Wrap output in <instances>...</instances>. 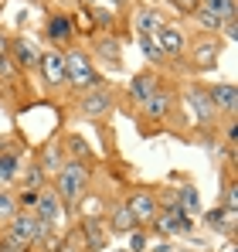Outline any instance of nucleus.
<instances>
[{"mask_svg": "<svg viewBox=\"0 0 238 252\" xmlns=\"http://www.w3.org/2000/svg\"><path fill=\"white\" fill-rule=\"evenodd\" d=\"M89 164L79 160H65V167L55 174V194L61 198V208L68 215H79L82 201H85V191H89Z\"/></svg>", "mask_w": 238, "mask_h": 252, "instance_id": "f257e3e1", "label": "nucleus"}, {"mask_svg": "<svg viewBox=\"0 0 238 252\" xmlns=\"http://www.w3.org/2000/svg\"><path fill=\"white\" fill-rule=\"evenodd\" d=\"M65 85L82 89V92L102 85L99 72H95V65H92V58H89L82 48H68V51H65Z\"/></svg>", "mask_w": 238, "mask_h": 252, "instance_id": "f03ea898", "label": "nucleus"}, {"mask_svg": "<svg viewBox=\"0 0 238 252\" xmlns=\"http://www.w3.org/2000/svg\"><path fill=\"white\" fill-rule=\"evenodd\" d=\"M187 106H191V113H194V126L198 129H218V109H214V102H211V95H208V85H187Z\"/></svg>", "mask_w": 238, "mask_h": 252, "instance_id": "7ed1b4c3", "label": "nucleus"}, {"mask_svg": "<svg viewBox=\"0 0 238 252\" xmlns=\"http://www.w3.org/2000/svg\"><path fill=\"white\" fill-rule=\"evenodd\" d=\"M113 106H116L113 89L109 85H95V89H89L79 99V116L82 120H102V116L113 113Z\"/></svg>", "mask_w": 238, "mask_h": 252, "instance_id": "20e7f679", "label": "nucleus"}, {"mask_svg": "<svg viewBox=\"0 0 238 252\" xmlns=\"http://www.w3.org/2000/svg\"><path fill=\"white\" fill-rule=\"evenodd\" d=\"M126 208L133 211V218H136V225L143 228V225H150L153 221V215H157V191H150V188H133L129 194H126Z\"/></svg>", "mask_w": 238, "mask_h": 252, "instance_id": "39448f33", "label": "nucleus"}, {"mask_svg": "<svg viewBox=\"0 0 238 252\" xmlns=\"http://www.w3.org/2000/svg\"><path fill=\"white\" fill-rule=\"evenodd\" d=\"M218 55H221V41L218 34H204L191 44V68L194 72H211L218 65Z\"/></svg>", "mask_w": 238, "mask_h": 252, "instance_id": "423d86ee", "label": "nucleus"}, {"mask_svg": "<svg viewBox=\"0 0 238 252\" xmlns=\"http://www.w3.org/2000/svg\"><path fill=\"white\" fill-rule=\"evenodd\" d=\"M150 225L157 228L160 235H187V232L194 228V218L184 215L180 208H174V211H157Z\"/></svg>", "mask_w": 238, "mask_h": 252, "instance_id": "0eeeda50", "label": "nucleus"}, {"mask_svg": "<svg viewBox=\"0 0 238 252\" xmlns=\"http://www.w3.org/2000/svg\"><path fill=\"white\" fill-rule=\"evenodd\" d=\"M75 232L82 235V246H85L89 252H102L106 246H109V235H113V232L106 228L102 218H82Z\"/></svg>", "mask_w": 238, "mask_h": 252, "instance_id": "6e6552de", "label": "nucleus"}, {"mask_svg": "<svg viewBox=\"0 0 238 252\" xmlns=\"http://www.w3.org/2000/svg\"><path fill=\"white\" fill-rule=\"evenodd\" d=\"M38 72H41V79H44V85L48 89H61L65 85V55L61 51H44L38 58Z\"/></svg>", "mask_w": 238, "mask_h": 252, "instance_id": "1a4fd4ad", "label": "nucleus"}, {"mask_svg": "<svg viewBox=\"0 0 238 252\" xmlns=\"http://www.w3.org/2000/svg\"><path fill=\"white\" fill-rule=\"evenodd\" d=\"M170 109H174V89H170V85H160L157 92L143 102V116H147L150 123H163V120L170 116Z\"/></svg>", "mask_w": 238, "mask_h": 252, "instance_id": "9d476101", "label": "nucleus"}, {"mask_svg": "<svg viewBox=\"0 0 238 252\" xmlns=\"http://www.w3.org/2000/svg\"><path fill=\"white\" fill-rule=\"evenodd\" d=\"M208 95L218 109V116H228V120H238V89L232 82H221V85H208Z\"/></svg>", "mask_w": 238, "mask_h": 252, "instance_id": "9b49d317", "label": "nucleus"}, {"mask_svg": "<svg viewBox=\"0 0 238 252\" xmlns=\"http://www.w3.org/2000/svg\"><path fill=\"white\" fill-rule=\"evenodd\" d=\"M44 38L51 44H68L75 38V21L68 17V14H61V10H55V14H48V24H44Z\"/></svg>", "mask_w": 238, "mask_h": 252, "instance_id": "f8f14e48", "label": "nucleus"}, {"mask_svg": "<svg viewBox=\"0 0 238 252\" xmlns=\"http://www.w3.org/2000/svg\"><path fill=\"white\" fill-rule=\"evenodd\" d=\"M160 85H163V82H160V75L153 72V68H147V72H136V75L129 79V89H126V92H129V99H133L136 106H143Z\"/></svg>", "mask_w": 238, "mask_h": 252, "instance_id": "ddd939ff", "label": "nucleus"}, {"mask_svg": "<svg viewBox=\"0 0 238 252\" xmlns=\"http://www.w3.org/2000/svg\"><path fill=\"white\" fill-rule=\"evenodd\" d=\"M10 62L17 65V72H34L38 68V58H41V51L34 48V44L28 41V38H10Z\"/></svg>", "mask_w": 238, "mask_h": 252, "instance_id": "4468645a", "label": "nucleus"}, {"mask_svg": "<svg viewBox=\"0 0 238 252\" xmlns=\"http://www.w3.org/2000/svg\"><path fill=\"white\" fill-rule=\"evenodd\" d=\"M92 55H95V62H102V65H109V68H122V48H119L116 34L95 38V41H92Z\"/></svg>", "mask_w": 238, "mask_h": 252, "instance_id": "2eb2a0df", "label": "nucleus"}, {"mask_svg": "<svg viewBox=\"0 0 238 252\" xmlns=\"http://www.w3.org/2000/svg\"><path fill=\"white\" fill-rule=\"evenodd\" d=\"M157 41H160V48H163L167 58H180V55L187 51V38H184V31H180L177 24H163L157 31Z\"/></svg>", "mask_w": 238, "mask_h": 252, "instance_id": "dca6fc26", "label": "nucleus"}, {"mask_svg": "<svg viewBox=\"0 0 238 252\" xmlns=\"http://www.w3.org/2000/svg\"><path fill=\"white\" fill-rule=\"evenodd\" d=\"M38 167H41V174H44L48 181L65 167V150H61V143H58V140L44 143V147L38 150Z\"/></svg>", "mask_w": 238, "mask_h": 252, "instance_id": "f3484780", "label": "nucleus"}, {"mask_svg": "<svg viewBox=\"0 0 238 252\" xmlns=\"http://www.w3.org/2000/svg\"><path fill=\"white\" fill-rule=\"evenodd\" d=\"M163 24H167V17H163L160 7H136V14H133L136 34H157Z\"/></svg>", "mask_w": 238, "mask_h": 252, "instance_id": "a211bd4d", "label": "nucleus"}, {"mask_svg": "<svg viewBox=\"0 0 238 252\" xmlns=\"http://www.w3.org/2000/svg\"><path fill=\"white\" fill-rule=\"evenodd\" d=\"M61 198L55 194V188H48V191H41L38 194V205H34V215H38V221H48V225H58V218H61Z\"/></svg>", "mask_w": 238, "mask_h": 252, "instance_id": "6ab92c4d", "label": "nucleus"}, {"mask_svg": "<svg viewBox=\"0 0 238 252\" xmlns=\"http://www.w3.org/2000/svg\"><path fill=\"white\" fill-rule=\"evenodd\" d=\"M109 232H116V235H129L133 228H140L136 225V218H133V211L126 208V201H119V205H113L109 208Z\"/></svg>", "mask_w": 238, "mask_h": 252, "instance_id": "aec40b11", "label": "nucleus"}, {"mask_svg": "<svg viewBox=\"0 0 238 252\" xmlns=\"http://www.w3.org/2000/svg\"><path fill=\"white\" fill-rule=\"evenodd\" d=\"M61 150H65V160H79V164H89L92 160V150H89V143L82 140L79 133H68L61 140Z\"/></svg>", "mask_w": 238, "mask_h": 252, "instance_id": "412c9836", "label": "nucleus"}, {"mask_svg": "<svg viewBox=\"0 0 238 252\" xmlns=\"http://www.w3.org/2000/svg\"><path fill=\"white\" fill-rule=\"evenodd\" d=\"M177 208L184 211V215H198V208H201V198H198V188L194 184H184L180 191H177Z\"/></svg>", "mask_w": 238, "mask_h": 252, "instance_id": "4be33fe9", "label": "nucleus"}, {"mask_svg": "<svg viewBox=\"0 0 238 252\" xmlns=\"http://www.w3.org/2000/svg\"><path fill=\"white\" fill-rule=\"evenodd\" d=\"M191 17L198 21L201 34H218V31H221V24H225V21H221L218 14H211V10H204V7H198V10H194Z\"/></svg>", "mask_w": 238, "mask_h": 252, "instance_id": "5701e85b", "label": "nucleus"}, {"mask_svg": "<svg viewBox=\"0 0 238 252\" xmlns=\"http://www.w3.org/2000/svg\"><path fill=\"white\" fill-rule=\"evenodd\" d=\"M140 48H143V55L153 62V65H160V62H167V55H163V48H160L157 34H140Z\"/></svg>", "mask_w": 238, "mask_h": 252, "instance_id": "b1692460", "label": "nucleus"}, {"mask_svg": "<svg viewBox=\"0 0 238 252\" xmlns=\"http://www.w3.org/2000/svg\"><path fill=\"white\" fill-rule=\"evenodd\" d=\"M201 7H204V10H211V14H218L221 21L235 17V0H201Z\"/></svg>", "mask_w": 238, "mask_h": 252, "instance_id": "393cba45", "label": "nucleus"}, {"mask_svg": "<svg viewBox=\"0 0 238 252\" xmlns=\"http://www.w3.org/2000/svg\"><path fill=\"white\" fill-rule=\"evenodd\" d=\"M17 215V194L14 191H0V225H7Z\"/></svg>", "mask_w": 238, "mask_h": 252, "instance_id": "a878e982", "label": "nucleus"}, {"mask_svg": "<svg viewBox=\"0 0 238 252\" xmlns=\"http://www.w3.org/2000/svg\"><path fill=\"white\" fill-rule=\"evenodd\" d=\"M44 174H41V167L38 164H31L28 167V174H24V184H21V191H44Z\"/></svg>", "mask_w": 238, "mask_h": 252, "instance_id": "bb28decb", "label": "nucleus"}, {"mask_svg": "<svg viewBox=\"0 0 238 252\" xmlns=\"http://www.w3.org/2000/svg\"><path fill=\"white\" fill-rule=\"evenodd\" d=\"M17 164H21V157L17 154H0V181H10L14 174H17Z\"/></svg>", "mask_w": 238, "mask_h": 252, "instance_id": "cd10ccee", "label": "nucleus"}, {"mask_svg": "<svg viewBox=\"0 0 238 252\" xmlns=\"http://www.w3.org/2000/svg\"><path fill=\"white\" fill-rule=\"evenodd\" d=\"M17 75H21V72H17V65L10 62V55H0V79H3V82H17Z\"/></svg>", "mask_w": 238, "mask_h": 252, "instance_id": "c85d7f7f", "label": "nucleus"}, {"mask_svg": "<svg viewBox=\"0 0 238 252\" xmlns=\"http://www.w3.org/2000/svg\"><path fill=\"white\" fill-rule=\"evenodd\" d=\"M38 194H41V191H21V194H17V208H21V211H34Z\"/></svg>", "mask_w": 238, "mask_h": 252, "instance_id": "c756f323", "label": "nucleus"}, {"mask_svg": "<svg viewBox=\"0 0 238 252\" xmlns=\"http://www.w3.org/2000/svg\"><path fill=\"white\" fill-rule=\"evenodd\" d=\"M147 249V235H143V228H133L129 232V249L126 252H143Z\"/></svg>", "mask_w": 238, "mask_h": 252, "instance_id": "7c9ffc66", "label": "nucleus"}, {"mask_svg": "<svg viewBox=\"0 0 238 252\" xmlns=\"http://www.w3.org/2000/svg\"><path fill=\"white\" fill-rule=\"evenodd\" d=\"M174 7H177V14H180V17H191V14L201 7V0H174Z\"/></svg>", "mask_w": 238, "mask_h": 252, "instance_id": "2f4dec72", "label": "nucleus"}, {"mask_svg": "<svg viewBox=\"0 0 238 252\" xmlns=\"http://www.w3.org/2000/svg\"><path fill=\"white\" fill-rule=\"evenodd\" d=\"M221 208H228V211H235L238 208V191H235V181H228V188H225V205Z\"/></svg>", "mask_w": 238, "mask_h": 252, "instance_id": "473e14b6", "label": "nucleus"}, {"mask_svg": "<svg viewBox=\"0 0 238 252\" xmlns=\"http://www.w3.org/2000/svg\"><path fill=\"white\" fill-rule=\"evenodd\" d=\"M55 252H79V232H72L68 239H61V242H58V249H55Z\"/></svg>", "mask_w": 238, "mask_h": 252, "instance_id": "72a5a7b5", "label": "nucleus"}, {"mask_svg": "<svg viewBox=\"0 0 238 252\" xmlns=\"http://www.w3.org/2000/svg\"><path fill=\"white\" fill-rule=\"evenodd\" d=\"M235 143H238V120H228V143H225V147L235 150Z\"/></svg>", "mask_w": 238, "mask_h": 252, "instance_id": "f704fd0d", "label": "nucleus"}, {"mask_svg": "<svg viewBox=\"0 0 238 252\" xmlns=\"http://www.w3.org/2000/svg\"><path fill=\"white\" fill-rule=\"evenodd\" d=\"M7 51H10V38L0 31V55H7Z\"/></svg>", "mask_w": 238, "mask_h": 252, "instance_id": "c9c22d12", "label": "nucleus"}]
</instances>
